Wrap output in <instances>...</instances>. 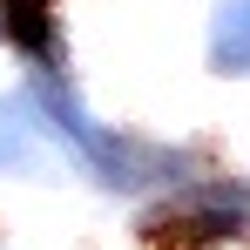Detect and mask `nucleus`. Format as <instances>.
I'll return each instance as SVG.
<instances>
[{
    "label": "nucleus",
    "instance_id": "1",
    "mask_svg": "<svg viewBox=\"0 0 250 250\" xmlns=\"http://www.w3.org/2000/svg\"><path fill=\"white\" fill-rule=\"evenodd\" d=\"M209 68L216 75H250V0H223L209 14Z\"/></svg>",
    "mask_w": 250,
    "mask_h": 250
},
{
    "label": "nucleus",
    "instance_id": "2",
    "mask_svg": "<svg viewBox=\"0 0 250 250\" xmlns=\"http://www.w3.org/2000/svg\"><path fill=\"white\" fill-rule=\"evenodd\" d=\"M0 250H7V244H0Z\"/></svg>",
    "mask_w": 250,
    "mask_h": 250
}]
</instances>
